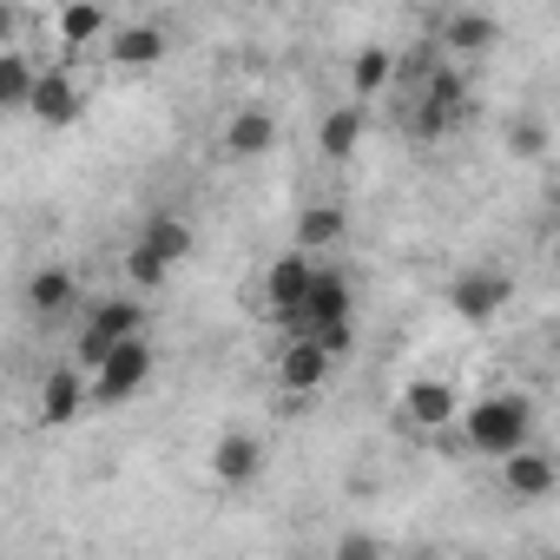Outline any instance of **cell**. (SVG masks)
I'll use <instances>...</instances> for the list:
<instances>
[{
  "label": "cell",
  "instance_id": "cell-1",
  "mask_svg": "<svg viewBox=\"0 0 560 560\" xmlns=\"http://www.w3.org/2000/svg\"><path fill=\"white\" fill-rule=\"evenodd\" d=\"M527 435H534V402L527 396H481L475 409H462V442L475 448V455H494V462H508V455H521L527 448Z\"/></svg>",
  "mask_w": 560,
  "mask_h": 560
},
{
  "label": "cell",
  "instance_id": "cell-2",
  "mask_svg": "<svg viewBox=\"0 0 560 560\" xmlns=\"http://www.w3.org/2000/svg\"><path fill=\"white\" fill-rule=\"evenodd\" d=\"M468 119V80H462V67L455 60H442L435 73H429V86L422 93H409V139H422V145H435L442 132H455Z\"/></svg>",
  "mask_w": 560,
  "mask_h": 560
},
{
  "label": "cell",
  "instance_id": "cell-3",
  "mask_svg": "<svg viewBox=\"0 0 560 560\" xmlns=\"http://www.w3.org/2000/svg\"><path fill=\"white\" fill-rule=\"evenodd\" d=\"M508 298H514V277L494 270V264H475V270H462L448 284V304H455L462 324H494L508 311Z\"/></svg>",
  "mask_w": 560,
  "mask_h": 560
},
{
  "label": "cell",
  "instance_id": "cell-4",
  "mask_svg": "<svg viewBox=\"0 0 560 560\" xmlns=\"http://www.w3.org/2000/svg\"><path fill=\"white\" fill-rule=\"evenodd\" d=\"M152 370H159V357H152V337H132V343H119V350L106 357V370L93 376V402H100V409H113V402L139 396V389L152 383Z\"/></svg>",
  "mask_w": 560,
  "mask_h": 560
},
{
  "label": "cell",
  "instance_id": "cell-5",
  "mask_svg": "<svg viewBox=\"0 0 560 560\" xmlns=\"http://www.w3.org/2000/svg\"><path fill=\"white\" fill-rule=\"evenodd\" d=\"M317 257L311 250H284L270 270H264V298H270V317H304V304H311V284H317Z\"/></svg>",
  "mask_w": 560,
  "mask_h": 560
},
{
  "label": "cell",
  "instance_id": "cell-6",
  "mask_svg": "<svg viewBox=\"0 0 560 560\" xmlns=\"http://www.w3.org/2000/svg\"><path fill=\"white\" fill-rule=\"evenodd\" d=\"M330 370H337V357H330L317 337H291L284 357H277V383H284L291 396H317V389L330 383Z\"/></svg>",
  "mask_w": 560,
  "mask_h": 560
},
{
  "label": "cell",
  "instance_id": "cell-7",
  "mask_svg": "<svg viewBox=\"0 0 560 560\" xmlns=\"http://www.w3.org/2000/svg\"><path fill=\"white\" fill-rule=\"evenodd\" d=\"M402 422H409V429H422V435H435V429L462 422V402H455V389H448L442 376H416V383H409V396H402Z\"/></svg>",
  "mask_w": 560,
  "mask_h": 560
},
{
  "label": "cell",
  "instance_id": "cell-8",
  "mask_svg": "<svg viewBox=\"0 0 560 560\" xmlns=\"http://www.w3.org/2000/svg\"><path fill=\"white\" fill-rule=\"evenodd\" d=\"M494 40H501V21H494V14H481V8H455V14H442V34H435V47H442L448 60L488 54Z\"/></svg>",
  "mask_w": 560,
  "mask_h": 560
},
{
  "label": "cell",
  "instance_id": "cell-9",
  "mask_svg": "<svg viewBox=\"0 0 560 560\" xmlns=\"http://www.w3.org/2000/svg\"><path fill=\"white\" fill-rule=\"evenodd\" d=\"M211 475H218V488H250V481L264 475V442H257L250 429L218 435V448H211Z\"/></svg>",
  "mask_w": 560,
  "mask_h": 560
},
{
  "label": "cell",
  "instance_id": "cell-10",
  "mask_svg": "<svg viewBox=\"0 0 560 560\" xmlns=\"http://www.w3.org/2000/svg\"><path fill=\"white\" fill-rule=\"evenodd\" d=\"M277 145V113L270 106H237L224 119V159H264Z\"/></svg>",
  "mask_w": 560,
  "mask_h": 560
},
{
  "label": "cell",
  "instance_id": "cell-11",
  "mask_svg": "<svg viewBox=\"0 0 560 560\" xmlns=\"http://www.w3.org/2000/svg\"><path fill=\"white\" fill-rule=\"evenodd\" d=\"M350 277H337V270H317V284H311V304H304V337H317V330H337V324H350Z\"/></svg>",
  "mask_w": 560,
  "mask_h": 560
},
{
  "label": "cell",
  "instance_id": "cell-12",
  "mask_svg": "<svg viewBox=\"0 0 560 560\" xmlns=\"http://www.w3.org/2000/svg\"><path fill=\"white\" fill-rule=\"evenodd\" d=\"M165 27L159 21H132V27H113V40H106V60L113 67H159L165 60Z\"/></svg>",
  "mask_w": 560,
  "mask_h": 560
},
{
  "label": "cell",
  "instance_id": "cell-13",
  "mask_svg": "<svg viewBox=\"0 0 560 560\" xmlns=\"http://www.w3.org/2000/svg\"><path fill=\"white\" fill-rule=\"evenodd\" d=\"M553 481H560V468H553V455H540V448H521V455L501 462V488H508L514 501H540V494H553Z\"/></svg>",
  "mask_w": 560,
  "mask_h": 560
},
{
  "label": "cell",
  "instance_id": "cell-14",
  "mask_svg": "<svg viewBox=\"0 0 560 560\" xmlns=\"http://www.w3.org/2000/svg\"><path fill=\"white\" fill-rule=\"evenodd\" d=\"M40 126H73L80 119V86H73V73H60V67H40V86H34V106H27Z\"/></svg>",
  "mask_w": 560,
  "mask_h": 560
},
{
  "label": "cell",
  "instance_id": "cell-15",
  "mask_svg": "<svg viewBox=\"0 0 560 560\" xmlns=\"http://www.w3.org/2000/svg\"><path fill=\"white\" fill-rule=\"evenodd\" d=\"M73 291H80V284H73V270H67V264H40V270L27 277V311L54 324V317L73 311Z\"/></svg>",
  "mask_w": 560,
  "mask_h": 560
},
{
  "label": "cell",
  "instance_id": "cell-16",
  "mask_svg": "<svg viewBox=\"0 0 560 560\" xmlns=\"http://www.w3.org/2000/svg\"><path fill=\"white\" fill-rule=\"evenodd\" d=\"M396 73H402V54H396V47H363V54L350 60V93H357V100H376V93L396 86Z\"/></svg>",
  "mask_w": 560,
  "mask_h": 560
},
{
  "label": "cell",
  "instance_id": "cell-17",
  "mask_svg": "<svg viewBox=\"0 0 560 560\" xmlns=\"http://www.w3.org/2000/svg\"><path fill=\"white\" fill-rule=\"evenodd\" d=\"M80 402H93V383H80V370H54L47 383H40V422H73L80 416Z\"/></svg>",
  "mask_w": 560,
  "mask_h": 560
},
{
  "label": "cell",
  "instance_id": "cell-18",
  "mask_svg": "<svg viewBox=\"0 0 560 560\" xmlns=\"http://www.w3.org/2000/svg\"><path fill=\"white\" fill-rule=\"evenodd\" d=\"M363 126H370V113H363V106H337V113L317 126V145H324V159H357V145H363Z\"/></svg>",
  "mask_w": 560,
  "mask_h": 560
},
{
  "label": "cell",
  "instance_id": "cell-19",
  "mask_svg": "<svg viewBox=\"0 0 560 560\" xmlns=\"http://www.w3.org/2000/svg\"><path fill=\"white\" fill-rule=\"evenodd\" d=\"M139 244H145V250H159L165 264H185V257H191V224H185L178 211H152V218H145V231H139Z\"/></svg>",
  "mask_w": 560,
  "mask_h": 560
},
{
  "label": "cell",
  "instance_id": "cell-20",
  "mask_svg": "<svg viewBox=\"0 0 560 560\" xmlns=\"http://www.w3.org/2000/svg\"><path fill=\"white\" fill-rule=\"evenodd\" d=\"M93 330H100L106 343H132V337H145V304H139V298H100Z\"/></svg>",
  "mask_w": 560,
  "mask_h": 560
},
{
  "label": "cell",
  "instance_id": "cell-21",
  "mask_svg": "<svg viewBox=\"0 0 560 560\" xmlns=\"http://www.w3.org/2000/svg\"><path fill=\"white\" fill-rule=\"evenodd\" d=\"M34 86H40V67L8 47V54H0V106H8V113H27V106H34Z\"/></svg>",
  "mask_w": 560,
  "mask_h": 560
},
{
  "label": "cell",
  "instance_id": "cell-22",
  "mask_svg": "<svg viewBox=\"0 0 560 560\" xmlns=\"http://www.w3.org/2000/svg\"><path fill=\"white\" fill-rule=\"evenodd\" d=\"M54 34H60L67 47L113 40V34H106V8H93V0H73V8H60V14H54Z\"/></svg>",
  "mask_w": 560,
  "mask_h": 560
},
{
  "label": "cell",
  "instance_id": "cell-23",
  "mask_svg": "<svg viewBox=\"0 0 560 560\" xmlns=\"http://www.w3.org/2000/svg\"><path fill=\"white\" fill-rule=\"evenodd\" d=\"M337 237H343V211H337V205H311V211L298 218V250L317 257V250H330Z\"/></svg>",
  "mask_w": 560,
  "mask_h": 560
},
{
  "label": "cell",
  "instance_id": "cell-24",
  "mask_svg": "<svg viewBox=\"0 0 560 560\" xmlns=\"http://www.w3.org/2000/svg\"><path fill=\"white\" fill-rule=\"evenodd\" d=\"M165 270H172V264H165L159 250H145V244H132V257H126V277H132V284H139V291H152V284H165Z\"/></svg>",
  "mask_w": 560,
  "mask_h": 560
},
{
  "label": "cell",
  "instance_id": "cell-25",
  "mask_svg": "<svg viewBox=\"0 0 560 560\" xmlns=\"http://www.w3.org/2000/svg\"><path fill=\"white\" fill-rule=\"evenodd\" d=\"M508 152H514V159H540V152H547V126H540V119H514V126H508Z\"/></svg>",
  "mask_w": 560,
  "mask_h": 560
},
{
  "label": "cell",
  "instance_id": "cell-26",
  "mask_svg": "<svg viewBox=\"0 0 560 560\" xmlns=\"http://www.w3.org/2000/svg\"><path fill=\"white\" fill-rule=\"evenodd\" d=\"M330 560H383V547H376V540H370V534H343V540H337V553H330Z\"/></svg>",
  "mask_w": 560,
  "mask_h": 560
},
{
  "label": "cell",
  "instance_id": "cell-27",
  "mask_svg": "<svg viewBox=\"0 0 560 560\" xmlns=\"http://www.w3.org/2000/svg\"><path fill=\"white\" fill-rule=\"evenodd\" d=\"M317 343H324L330 357H343V350L357 343V330H350V324H337V330H317Z\"/></svg>",
  "mask_w": 560,
  "mask_h": 560
},
{
  "label": "cell",
  "instance_id": "cell-28",
  "mask_svg": "<svg viewBox=\"0 0 560 560\" xmlns=\"http://www.w3.org/2000/svg\"><path fill=\"white\" fill-rule=\"evenodd\" d=\"M547 257H553V270H560V231H553V244H547Z\"/></svg>",
  "mask_w": 560,
  "mask_h": 560
},
{
  "label": "cell",
  "instance_id": "cell-29",
  "mask_svg": "<svg viewBox=\"0 0 560 560\" xmlns=\"http://www.w3.org/2000/svg\"><path fill=\"white\" fill-rule=\"evenodd\" d=\"M540 560H560V547H553V553H540Z\"/></svg>",
  "mask_w": 560,
  "mask_h": 560
}]
</instances>
